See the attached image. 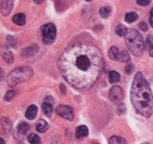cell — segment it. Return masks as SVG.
Wrapping results in <instances>:
<instances>
[{
	"instance_id": "6da1fadb",
	"label": "cell",
	"mask_w": 153,
	"mask_h": 144,
	"mask_svg": "<svg viewBox=\"0 0 153 144\" xmlns=\"http://www.w3.org/2000/svg\"><path fill=\"white\" fill-rule=\"evenodd\" d=\"M101 53L95 45L76 43L64 50L59 60V69L63 78L78 90H87L99 77Z\"/></svg>"
},
{
	"instance_id": "7a4b0ae2",
	"label": "cell",
	"mask_w": 153,
	"mask_h": 144,
	"mask_svg": "<svg viewBox=\"0 0 153 144\" xmlns=\"http://www.w3.org/2000/svg\"><path fill=\"white\" fill-rule=\"evenodd\" d=\"M131 101L135 111L144 117H150L153 114V96L151 88L143 74L137 72L134 77L131 88Z\"/></svg>"
},
{
	"instance_id": "3957f363",
	"label": "cell",
	"mask_w": 153,
	"mask_h": 144,
	"mask_svg": "<svg viewBox=\"0 0 153 144\" xmlns=\"http://www.w3.org/2000/svg\"><path fill=\"white\" fill-rule=\"evenodd\" d=\"M125 42H126L129 52L133 55L140 56L143 54L144 50H145V43H144V39L139 30L133 28L128 29L125 35Z\"/></svg>"
},
{
	"instance_id": "277c9868",
	"label": "cell",
	"mask_w": 153,
	"mask_h": 144,
	"mask_svg": "<svg viewBox=\"0 0 153 144\" xmlns=\"http://www.w3.org/2000/svg\"><path fill=\"white\" fill-rule=\"evenodd\" d=\"M33 76V69L30 67H20L15 69L10 72V74L8 76V86L15 87L17 86L20 82L27 81L29 78Z\"/></svg>"
},
{
	"instance_id": "5b68a950",
	"label": "cell",
	"mask_w": 153,
	"mask_h": 144,
	"mask_svg": "<svg viewBox=\"0 0 153 144\" xmlns=\"http://www.w3.org/2000/svg\"><path fill=\"white\" fill-rule=\"evenodd\" d=\"M55 36H56V28H55L54 24L48 23L42 27V39L45 44L53 43L55 39Z\"/></svg>"
},
{
	"instance_id": "8992f818",
	"label": "cell",
	"mask_w": 153,
	"mask_h": 144,
	"mask_svg": "<svg viewBox=\"0 0 153 144\" xmlns=\"http://www.w3.org/2000/svg\"><path fill=\"white\" fill-rule=\"evenodd\" d=\"M55 113H56L59 116L63 117L64 120H73V109H72L70 106H65V105H61L59 106L57 108H55Z\"/></svg>"
},
{
	"instance_id": "52a82bcc",
	"label": "cell",
	"mask_w": 153,
	"mask_h": 144,
	"mask_svg": "<svg viewBox=\"0 0 153 144\" xmlns=\"http://www.w3.org/2000/svg\"><path fill=\"white\" fill-rule=\"evenodd\" d=\"M28 131H29V125L27 123H19L16 131L14 132V137L19 140V141H22V140L24 139L25 135L28 133Z\"/></svg>"
},
{
	"instance_id": "ba28073f",
	"label": "cell",
	"mask_w": 153,
	"mask_h": 144,
	"mask_svg": "<svg viewBox=\"0 0 153 144\" xmlns=\"http://www.w3.org/2000/svg\"><path fill=\"white\" fill-rule=\"evenodd\" d=\"M123 96H124V94H123V90H122L120 87L115 86L110 89L109 98L113 102H116V104H117V102H120L122 99H123Z\"/></svg>"
},
{
	"instance_id": "9c48e42d",
	"label": "cell",
	"mask_w": 153,
	"mask_h": 144,
	"mask_svg": "<svg viewBox=\"0 0 153 144\" xmlns=\"http://www.w3.org/2000/svg\"><path fill=\"white\" fill-rule=\"evenodd\" d=\"M42 108H43V111L44 114L46 116H50L52 115L53 113V98L51 97H46L45 98V100L43 102V106H42Z\"/></svg>"
},
{
	"instance_id": "30bf717a",
	"label": "cell",
	"mask_w": 153,
	"mask_h": 144,
	"mask_svg": "<svg viewBox=\"0 0 153 144\" xmlns=\"http://www.w3.org/2000/svg\"><path fill=\"white\" fill-rule=\"evenodd\" d=\"M13 6H14V1H11V0L1 1V14H2V16H8L13 9Z\"/></svg>"
},
{
	"instance_id": "8fae6325",
	"label": "cell",
	"mask_w": 153,
	"mask_h": 144,
	"mask_svg": "<svg viewBox=\"0 0 153 144\" xmlns=\"http://www.w3.org/2000/svg\"><path fill=\"white\" fill-rule=\"evenodd\" d=\"M37 113H38L37 107H36L35 105H30L28 108H27L25 116H26L27 120H34V118L37 116Z\"/></svg>"
},
{
	"instance_id": "7c38bea8",
	"label": "cell",
	"mask_w": 153,
	"mask_h": 144,
	"mask_svg": "<svg viewBox=\"0 0 153 144\" xmlns=\"http://www.w3.org/2000/svg\"><path fill=\"white\" fill-rule=\"evenodd\" d=\"M37 52H38V46L36 44H34V45H30L29 48H25L24 51H23V56L28 58V56H32L34 54H36Z\"/></svg>"
},
{
	"instance_id": "4fadbf2b",
	"label": "cell",
	"mask_w": 153,
	"mask_h": 144,
	"mask_svg": "<svg viewBox=\"0 0 153 144\" xmlns=\"http://www.w3.org/2000/svg\"><path fill=\"white\" fill-rule=\"evenodd\" d=\"M89 133V131H88V127L85 126V125H81V126H79L76 131V137H79V139H81V137H86L87 135Z\"/></svg>"
},
{
	"instance_id": "5bb4252c",
	"label": "cell",
	"mask_w": 153,
	"mask_h": 144,
	"mask_svg": "<svg viewBox=\"0 0 153 144\" xmlns=\"http://www.w3.org/2000/svg\"><path fill=\"white\" fill-rule=\"evenodd\" d=\"M1 126H2V131L4 132L9 133L10 130H11V122L7 117L2 116V118H1Z\"/></svg>"
},
{
	"instance_id": "9a60e30c",
	"label": "cell",
	"mask_w": 153,
	"mask_h": 144,
	"mask_svg": "<svg viewBox=\"0 0 153 144\" xmlns=\"http://www.w3.org/2000/svg\"><path fill=\"white\" fill-rule=\"evenodd\" d=\"M13 22H14L15 24L19 25V26H23L25 25L26 23V16L24 14H17L14 16V18H13Z\"/></svg>"
},
{
	"instance_id": "2e32d148",
	"label": "cell",
	"mask_w": 153,
	"mask_h": 144,
	"mask_svg": "<svg viewBox=\"0 0 153 144\" xmlns=\"http://www.w3.org/2000/svg\"><path fill=\"white\" fill-rule=\"evenodd\" d=\"M48 130V124L44 120H41L36 124V131L39 132V133H45Z\"/></svg>"
},
{
	"instance_id": "e0dca14e",
	"label": "cell",
	"mask_w": 153,
	"mask_h": 144,
	"mask_svg": "<svg viewBox=\"0 0 153 144\" xmlns=\"http://www.w3.org/2000/svg\"><path fill=\"white\" fill-rule=\"evenodd\" d=\"M120 51H118V48H116V46H111L109 48V52H108V55H109V58L111 60H120Z\"/></svg>"
},
{
	"instance_id": "ac0fdd59",
	"label": "cell",
	"mask_w": 153,
	"mask_h": 144,
	"mask_svg": "<svg viewBox=\"0 0 153 144\" xmlns=\"http://www.w3.org/2000/svg\"><path fill=\"white\" fill-rule=\"evenodd\" d=\"M137 18H139V15L136 14V13H134V11L127 13V14L125 15V20H126V23H129V24L134 23Z\"/></svg>"
},
{
	"instance_id": "d6986e66",
	"label": "cell",
	"mask_w": 153,
	"mask_h": 144,
	"mask_svg": "<svg viewBox=\"0 0 153 144\" xmlns=\"http://www.w3.org/2000/svg\"><path fill=\"white\" fill-rule=\"evenodd\" d=\"M2 56H4V59H5V61L8 64H11L13 63V61H14V55H13V53L10 52V51H8V50H4L2 51Z\"/></svg>"
},
{
	"instance_id": "ffe728a7",
	"label": "cell",
	"mask_w": 153,
	"mask_h": 144,
	"mask_svg": "<svg viewBox=\"0 0 153 144\" xmlns=\"http://www.w3.org/2000/svg\"><path fill=\"white\" fill-rule=\"evenodd\" d=\"M109 144H126V141L120 136H111L109 139Z\"/></svg>"
},
{
	"instance_id": "44dd1931",
	"label": "cell",
	"mask_w": 153,
	"mask_h": 144,
	"mask_svg": "<svg viewBox=\"0 0 153 144\" xmlns=\"http://www.w3.org/2000/svg\"><path fill=\"white\" fill-rule=\"evenodd\" d=\"M110 13H111V9H110V7H101L100 10H99V14L102 18H108L109 17Z\"/></svg>"
},
{
	"instance_id": "7402d4cb",
	"label": "cell",
	"mask_w": 153,
	"mask_h": 144,
	"mask_svg": "<svg viewBox=\"0 0 153 144\" xmlns=\"http://www.w3.org/2000/svg\"><path fill=\"white\" fill-rule=\"evenodd\" d=\"M120 79V76L118 72L116 71H111L109 73V82H111V83H116V82H118Z\"/></svg>"
},
{
	"instance_id": "603a6c76",
	"label": "cell",
	"mask_w": 153,
	"mask_h": 144,
	"mask_svg": "<svg viewBox=\"0 0 153 144\" xmlns=\"http://www.w3.org/2000/svg\"><path fill=\"white\" fill-rule=\"evenodd\" d=\"M28 142L30 144H41V137L38 135L32 133L28 135Z\"/></svg>"
},
{
	"instance_id": "cb8c5ba5",
	"label": "cell",
	"mask_w": 153,
	"mask_h": 144,
	"mask_svg": "<svg viewBox=\"0 0 153 144\" xmlns=\"http://www.w3.org/2000/svg\"><path fill=\"white\" fill-rule=\"evenodd\" d=\"M127 30H128V29L126 28L124 25H118V26L116 27V33H117V35H120V36H124L125 37Z\"/></svg>"
},
{
	"instance_id": "d4e9b609",
	"label": "cell",
	"mask_w": 153,
	"mask_h": 144,
	"mask_svg": "<svg viewBox=\"0 0 153 144\" xmlns=\"http://www.w3.org/2000/svg\"><path fill=\"white\" fill-rule=\"evenodd\" d=\"M129 60V54L127 51H122L120 54V60L118 61H120V62H128Z\"/></svg>"
},
{
	"instance_id": "484cf974",
	"label": "cell",
	"mask_w": 153,
	"mask_h": 144,
	"mask_svg": "<svg viewBox=\"0 0 153 144\" xmlns=\"http://www.w3.org/2000/svg\"><path fill=\"white\" fill-rule=\"evenodd\" d=\"M152 46H153V36L152 35H149L146 41H145V48H148V50H150Z\"/></svg>"
},
{
	"instance_id": "4316f807",
	"label": "cell",
	"mask_w": 153,
	"mask_h": 144,
	"mask_svg": "<svg viewBox=\"0 0 153 144\" xmlns=\"http://www.w3.org/2000/svg\"><path fill=\"white\" fill-rule=\"evenodd\" d=\"M15 95H16V91L15 90H9V91L6 94V96H5V99L7 101H10V100H13L14 99V97Z\"/></svg>"
},
{
	"instance_id": "83f0119b",
	"label": "cell",
	"mask_w": 153,
	"mask_h": 144,
	"mask_svg": "<svg viewBox=\"0 0 153 144\" xmlns=\"http://www.w3.org/2000/svg\"><path fill=\"white\" fill-rule=\"evenodd\" d=\"M133 69H134L133 64H132V63H128V64L126 65V69H125V71H126V73H131Z\"/></svg>"
},
{
	"instance_id": "f1b7e54d",
	"label": "cell",
	"mask_w": 153,
	"mask_h": 144,
	"mask_svg": "<svg viewBox=\"0 0 153 144\" xmlns=\"http://www.w3.org/2000/svg\"><path fill=\"white\" fill-rule=\"evenodd\" d=\"M149 4H150V0H145V1L139 0V1H137V5H140V6H148Z\"/></svg>"
},
{
	"instance_id": "f546056e",
	"label": "cell",
	"mask_w": 153,
	"mask_h": 144,
	"mask_svg": "<svg viewBox=\"0 0 153 144\" xmlns=\"http://www.w3.org/2000/svg\"><path fill=\"white\" fill-rule=\"evenodd\" d=\"M139 27L142 29V30H144V32H146V30H148V26H146L145 23H140Z\"/></svg>"
},
{
	"instance_id": "4dcf8cb0",
	"label": "cell",
	"mask_w": 153,
	"mask_h": 144,
	"mask_svg": "<svg viewBox=\"0 0 153 144\" xmlns=\"http://www.w3.org/2000/svg\"><path fill=\"white\" fill-rule=\"evenodd\" d=\"M150 24L153 27V8L151 9V13H150Z\"/></svg>"
},
{
	"instance_id": "1f68e13d",
	"label": "cell",
	"mask_w": 153,
	"mask_h": 144,
	"mask_svg": "<svg viewBox=\"0 0 153 144\" xmlns=\"http://www.w3.org/2000/svg\"><path fill=\"white\" fill-rule=\"evenodd\" d=\"M122 111H123V113L125 111V106L124 105L118 106V114H122Z\"/></svg>"
},
{
	"instance_id": "d6a6232c",
	"label": "cell",
	"mask_w": 153,
	"mask_h": 144,
	"mask_svg": "<svg viewBox=\"0 0 153 144\" xmlns=\"http://www.w3.org/2000/svg\"><path fill=\"white\" fill-rule=\"evenodd\" d=\"M60 89H61V92H62L63 95L67 94V90H65V86H64V85H60Z\"/></svg>"
},
{
	"instance_id": "836d02e7",
	"label": "cell",
	"mask_w": 153,
	"mask_h": 144,
	"mask_svg": "<svg viewBox=\"0 0 153 144\" xmlns=\"http://www.w3.org/2000/svg\"><path fill=\"white\" fill-rule=\"evenodd\" d=\"M149 54H150V55H151V56L153 58V46L150 48V50H149Z\"/></svg>"
},
{
	"instance_id": "e575fe53",
	"label": "cell",
	"mask_w": 153,
	"mask_h": 144,
	"mask_svg": "<svg viewBox=\"0 0 153 144\" xmlns=\"http://www.w3.org/2000/svg\"><path fill=\"white\" fill-rule=\"evenodd\" d=\"M0 142H1V144H5V141H4V139L0 140Z\"/></svg>"
},
{
	"instance_id": "d590c367",
	"label": "cell",
	"mask_w": 153,
	"mask_h": 144,
	"mask_svg": "<svg viewBox=\"0 0 153 144\" xmlns=\"http://www.w3.org/2000/svg\"><path fill=\"white\" fill-rule=\"evenodd\" d=\"M143 144H150V143H143Z\"/></svg>"
},
{
	"instance_id": "8d00e7d4",
	"label": "cell",
	"mask_w": 153,
	"mask_h": 144,
	"mask_svg": "<svg viewBox=\"0 0 153 144\" xmlns=\"http://www.w3.org/2000/svg\"><path fill=\"white\" fill-rule=\"evenodd\" d=\"M52 144H57V143H52Z\"/></svg>"
},
{
	"instance_id": "74e56055",
	"label": "cell",
	"mask_w": 153,
	"mask_h": 144,
	"mask_svg": "<svg viewBox=\"0 0 153 144\" xmlns=\"http://www.w3.org/2000/svg\"><path fill=\"white\" fill-rule=\"evenodd\" d=\"M19 144H23V143H19Z\"/></svg>"
}]
</instances>
